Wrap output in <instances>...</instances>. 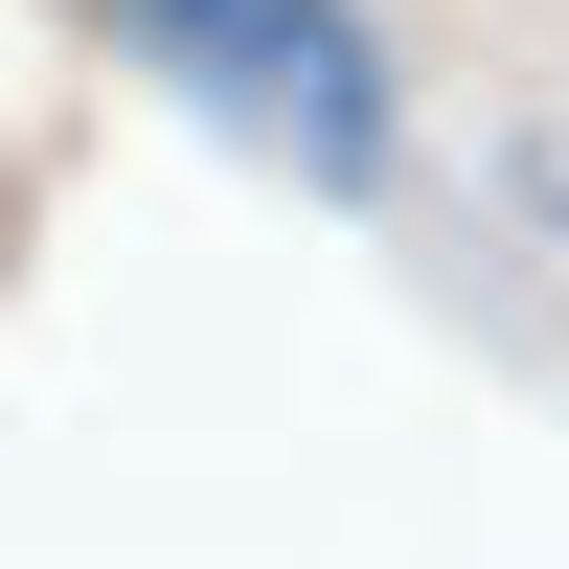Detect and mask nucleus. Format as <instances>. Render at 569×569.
Masks as SVG:
<instances>
[{"instance_id":"1","label":"nucleus","mask_w":569,"mask_h":569,"mask_svg":"<svg viewBox=\"0 0 569 569\" xmlns=\"http://www.w3.org/2000/svg\"><path fill=\"white\" fill-rule=\"evenodd\" d=\"M114 46L206 137H251L273 182H319V206H388V160H410V91H388L365 0H114Z\"/></svg>"}]
</instances>
